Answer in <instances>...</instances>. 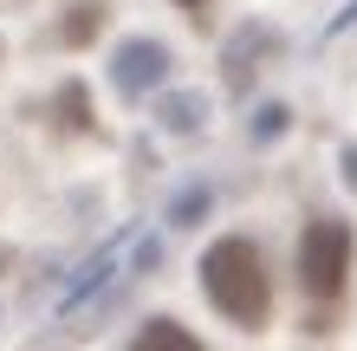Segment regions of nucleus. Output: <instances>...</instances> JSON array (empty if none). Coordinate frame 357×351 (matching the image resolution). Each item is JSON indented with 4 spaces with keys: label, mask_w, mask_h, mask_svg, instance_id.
I'll return each instance as SVG.
<instances>
[{
    "label": "nucleus",
    "mask_w": 357,
    "mask_h": 351,
    "mask_svg": "<svg viewBox=\"0 0 357 351\" xmlns=\"http://www.w3.org/2000/svg\"><path fill=\"white\" fill-rule=\"evenodd\" d=\"M169 72V52L156 46V39H130V46H117V59H111V78H117V91H150L156 78Z\"/></svg>",
    "instance_id": "4"
},
{
    "label": "nucleus",
    "mask_w": 357,
    "mask_h": 351,
    "mask_svg": "<svg viewBox=\"0 0 357 351\" xmlns=\"http://www.w3.org/2000/svg\"><path fill=\"white\" fill-rule=\"evenodd\" d=\"M195 124H202V98L195 91H182V98L162 105V130H195Z\"/></svg>",
    "instance_id": "6"
},
{
    "label": "nucleus",
    "mask_w": 357,
    "mask_h": 351,
    "mask_svg": "<svg viewBox=\"0 0 357 351\" xmlns=\"http://www.w3.org/2000/svg\"><path fill=\"white\" fill-rule=\"evenodd\" d=\"M130 351H202V345L188 338L176 319H156V325H143V332H137V345H130Z\"/></svg>",
    "instance_id": "5"
},
{
    "label": "nucleus",
    "mask_w": 357,
    "mask_h": 351,
    "mask_svg": "<svg viewBox=\"0 0 357 351\" xmlns=\"http://www.w3.org/2000/svg\"><path fill=\"white\" fill-rule=\"evenodd\" d=\"M117 280H123V247L111 241L104 254H91V260L66 280V293H59V319H85V313H98V293H111Z\"/></svg>",
    "instance_id": "3"
},
{
    "label": "nucleus",
    "mask_w": 357,
    "mask_h": 351,
    "mask_svg": "<svg viewBox=\"0 0 357 351\" xmlns=\"http://www.w3.org/2000/svg\"><path fill=\"white\" fill-rule=\"evenodd\" d=\"M351 274V228L344 221H312L299 241V280L312 299H338Z\"/></svg>",
    "instance_id": "2"
},
{
    "label": "nucleus",
    "mask_w": 357,
    "mask_h": 351,
    "mask_svg": "<svg viewBox=\"0 0 357 351\" xmlns=\"http://www.w3.org/2000/svg\"><path fill=\"white\" fill-rule=\"evenodd\" d=\"M202 286H208V299H215L234 325H260L266 319V299H273L266 293V260H260V247L247 234H227L221 247H208Z\"/></svg>",
    "instance_id": "1"
}]
</instances>
